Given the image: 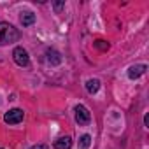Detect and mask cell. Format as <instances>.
<instances>
[{
	"label": "cell",
	"mask_w": 149,
	"mask_h": 149,
	"mask_svg": "<svg viewBox=\"0 0 149 149\" xmlns=\"http://www.w3.org/2000/svg\"><path fill=\"white\" fill-rule=\"evenodd\" d=\"M19 39V30L14 28L11 23H0V46L13 44Z\"/></svg>",
	"instance_id": "cell-1"
},
{
	"label": "cell",
	"mask_w": 149,
	"mask_h": 149,
	"mask_svg": "<svg viewBox=\"0 0 149 149\" xmlns=\"http://www.w3.org/2000/svg\"><path fill=\"white\" fill-rule=\"evenodd\" d=\"M74 116H76L77 125H88V123L91 121V114H90V111H88L84 105H81V104L74 107Z\"/></svg>",
	"instance_id": "cell-2"
},
{
	"label": "cell",
	"mask_w": 149,
	"mask_h": 149,
	"mask_svg": "<svg viewBox=\"0 0 149 149\" xmlns=\"http://www.w3.org/2000/svg\"><path fill=\"white\" fill-rule=\"evenodd\" d=\"M13 58H14L16 65H19V67H26V65L30 63V56H28V51H26L25 47H21V46L14 47V51H13Z\"/></svg>",
	"instance_id": "cell-3"
},
{
	"label": "cell",
	"mask_w": 149,
	"mask_h": 149,
	"mask_svg": "<svg viewBox=\"0 0 149 149\" xmlns=\"http://www.w3.org/2000/svg\"><path fill=\"white\" fill-rule=\"evenodd\" d=\"M23 118H25V112H23L21 109H11L9 112H6L4 121H6L7 125H18V123L23 121Z\"/></svg>",
	"instance_id": "cell-4"
},
{
	"label": "cell",
	"mask_w": 149,
	"mask_h": 149,
	"mask_svg": "<svg viewBox=\"0 0 149 149\" xmlns=\"http://www.w3.org/2000/svg\"><path fill=\"white\" fill-rule=\"evenodd\" d=\"M146 70H147V65L146 63H139V65H132L130 68H128V77L133 81V79H139L142 74H146Z\"/></svg>",
	"instance_id": "cell-5"
},
{
	"label": "cell",
	"mask_w": 149,
	"mask_h": 149,
	"mask_svg": "<svg viewBox=\"0 0 149 149\" xmlns=\"http://www.w3.org/2000/svg\"><path fill=\"white\" fill-rule=\"evenodd\" d=\"M46 60H47L49 65H60V63H61V54H60L56 49L49 47V49L46 51Z\"/></svg>",
	"instance_id": "cell-6"
},
{
	"label": "cell",
	"mask_w": 149,
	"mask_h": 149,
	"mask_svg": "<svg viewBox=\"0 0 149 149\" xmlns=\"http://www.w3.org/2000/svg\"><path fill=\"white\" fill-rule=\"evenodd\" d=\"M70 146H72V139L67 135V137H60L58 140H54V144H53V147L54 149H70Z\"/></svg>",
	"instance_id": "cell-7"
},
{
	"label": "cell",
	"mask_w": 149,
	"mask_h": 149,
	"mask_svg": "<svg viewBox=\"0 0 149 149\" xmlns=\"http://www.w3.org/2000/svg\"><path fill=\"white\" fill-rule=\"evenodd\" d=\"M19 21H21V25H23V26H30V25H33V23H35V14H33V13H30V11L21 13Z\"/></svg>",
	"instance_id": "cell-8"
},
{
	"label": "cell",
	"mask_w": 149,
	"mask_h": 149,
	"mask_svg": "<svg viewBox=\"0 0 149 149\" xmlns=\"http://www.w3.org/2000/svg\"><path fill=\"white\" fill-rule=\"evenodd\" d=\"M98 90H100V81L98 79H88L86 81V91L90 95H95Z\"/></svg>",
	"instance_id": "cell-9"
},
{
	"label": "cell",
	"mask_w": 149,
	"mask_h": 149,
	"mask_svg": "<svg viewBox=\"0 0 149 149\" xmlns=\"http://www.w3.org/2000/svg\"><path fill=\"white\" fill-rule=\"evenodd\" d=\"M90 146H91V137L86 133L79 139V149H90Z\"/></svg>",
	"instance_id": "cell-10"
},
{
	"label": "cell",
	"mask_w": 149,
	"mask_h": 149,
	"mask_svg": "<svg viewBox=\"0 0 149 149\" xmlns=\"http://www.w3.org/2000/svg\"><path fill=\"white\" fill-rule=\"evenodd\" d=\"M95 47H98V49H102V51H107V49H109V42H105V40H97V42H95Z\"/></svg>",
	"instance_id": "cell-11"
},
{
	"label": "cell",
	"mask_w": 149,
	"mask_h": 149,
	"mask_svg": "<svg viewBox=\"0 0 149 149\" xmlns=\"http://www.w3.org/2000/svg\"><path fill=\"white\" fill-rule=\"evenodd\" d=\"M63 7H65V2H54V11L56 13H60Z\"/></svg>",
	"instance_id": "cell-12"
},
{
	"label": "cell",
	"mask_w": 149,
	"mask_h": 149,
	"mask_svg": "<svg viewBox=\"0 0 149 149\" xmlns=\"http://www.w3.org/2000/svg\"><path fill=\"white\" fill-rule=\"evenodd\" d=\"M30 149H47V146H44V144H37V146H33V147H30Z\"/></svg>",
	"instance_id": "cell-13"
},
{
	"label": "cell",
	"mask_w": 149,
	"mask_h": 149,
	"mask_svg": "<svg viewBox=\"0 0 149 149\" xmlns=\"http://www.w3.org/2000/svg\"><path fill=\"white\" fill-rule=\"evenodd\" d=\"M144 125H146V126L149 125V116H147V114H146V118H144Z\"/></svg>",
	"instance_id": "cell-14"
},
{
	"label": "cell",
	"mask_w": 149,
	"mask_h": 149,
	"mask_svg": "<svg viewBox=\"0 0 149 149\" xmlns=\"http://www.w3.org/2000/svg\"><path fill=\"white\" fill-rule=\"evenodd\" d=\"M0 149H2V147H0Z\"/></svg>",
	"instance_id": "cell-15"
}]
</instances>
